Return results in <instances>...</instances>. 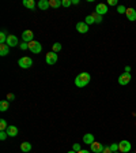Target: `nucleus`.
I'll use <instances>...</instances> for the list:
<instances>
[{"mask_svg": "<svg viewBox=\"0 0 136 153\" xmlns=\"http://www.w3.org/2000/svg\"><path fill=\"white\" fill-rule=\"evenodd\" d=\"M131 148H132V145H131L129 141L123 140L118 142V152H121V153H129Z\"/></svg>", "mask_w": 136, "mask_h": 153, "instance_id": "2", "label": "nucleus"}, {"mask_svg": "<svg viewBox=\"0 0 136 153\" xmlns=\"http://www.w3.org/2000/svg\"><path fill=\"white\" fill-rule=\"evenodd\" d=\"M67 153H78V152H75V150H69V152H67Z\"/></svg>", "mask_w": 136, "mask_h": 153, "instance_id": "38", "label": "nucleus"}, {"mask_svg": "<svg viewBox=\"0 0 136 153\" xmlns=\"http://www.w3.org/2000/svg\"><path fill=\"white\" fill-rule=\"evenodd\" d=\"M45 60H46V63H48L49 66H53L56 62H57V53L56 52H48L46 53Z\"/></svg>", "mask_w": 136, "mask_h": 153, "instance_id": "6", "label": "nucleus"}, {"mask_svg": "<svg viewBox=\"0 0 136 153\" xmlns=\"http://www.w3.org/2000/svg\"><path fill=\"white\" fill-rule=\"evenodd\" d=\"M107 6L105 3H98L97 7H95V13L99 14V15H105V14L107 13Z\"/></svg>", "mask_w": 136, "mask_h": 153, "instance_id": "9", "label": "nucleus"}, {"mask_svg": "<svg viewBox=\"0 0 136 153\" xmlns=\"http://www.w3.org/2000/svg\"><path fill=\"white\" fill-rule=\"evenodd\" d=\"M6 44H7L8 47H16L18 44H19V41H18V37H16L15 34H8Z\"/></svg>", "mask_w": 136, "mask_h": 153, "instance_id": "7", "label": "nucleus"}, {"mask_svg": "<svg viewBox=\"0 0 136 153\" xmlns=\"http://www.w3.org/2000/svg\"><path fill=\"white\" fill-rule=\"evenodd\" d=\"M72 4V0H63L61 1V6L63 7H69Z\"/></svg>", "mask_w": 136, "mask_h": 153, "instance_id": "27", "label": "nucleus"}, {"mask_svg": "<svg viewBox=\"0 0 136 153\" xmlns=\"http://www.w3.org/2000/svg\"><path fill=\"white\" fill-rule=\"evenodd\" d=\"M109 146H110V149H112V152H117V150H118V145H117V143H112Z\"/></svg>", "mask_w": 136, "mask_h": 153, "instance_id": "29", "label": "nucleus"}, {"mask_svg": "<svg viewBox=\"0 0 136 153\" xmlns=\"http://www.w3.org/2000/svg\"><path fill=\"white\" fill-rule=\"evenodd\" d=\"M91 15L94 16V19H95V23H101V22H102V15H99V14H97V13L91 14Z\"/></svg>", "mask_w": 136, "mask_h": 153, "instance_id": "25", "label": "nucleus"}, {"mask_svg": "<svg viewBox=\"0 0 136 153\" xmlns=\"http://www.w3.org/2000/svg\"><path fill=\"white\" fill-rule=\"evenodd\" d=\"M72 150H75V152H79V150H82L80 143H74V148H72Z\"/></svg>", "mask_w": 136, "mask_h": 153, "instance_id": "30", "label": "nucleus"}, {"mask_svg": "<svg viewBox=\"0 0 136 153\" xmlns=\"http://www.w3.org/2000/svg\"><path fill=\"white\" fill-rule=\"evenodd\" d=\"M90 74L88 72H80V74L75 78V85L78 86V88H84L86 85L90 82Z\"/></svg>", "mask_w": 136, "mask_h": 153, "instance_id": "1", "label": "nucleus"}, {"mask_svg": "<svg viewBox=\"0 0 136 153\" xmlns=\"http://www.w3.org/2000/svg\"><path fill=\"white\" fill-rule=\"evenodd\" d=\"M7 129H8V124H7V122L4 120V119H1V120H0V130H1V131H6Z\"/></svg>", "mask_w": 136, "mask_h": 153, "instance_id": "23", "label": "nucleus"}, {"mask_svg": "<svg viewBox=\"0 0 136 153\" xmlns=\"http://www.w3.org/2000/svg\"><path fill=\"white\" fill-rule=\"evenodd\" d=\"M72 4H79V0H72Z\"/></svg>", "mask_w": 136, "mask_h": 153, "instance_id": "37", "label": "nucleus"}, {"mask_svg": "<svg viewBox=\"0 0 136 153\" xmlns=\"http://www.w3.org/2000/svg\"><path fill=\"white\" fill-rule=\"evenodd\" d=\"M18 64H19L22 69H30L33 66V60L29 56H23V58H20L19 60H18Z\"/></svg>", "mask_w": 136, "mask_h": 153, "instance_id": "3", "label": "nucleus"}, {"mask_svg": "<svg viewBox=\"0 0 136 153\" xmlns=\"http://www.w3.org/2000/svg\"><path fill=\"white\" fill-rule=\"evenodd\" d=\"M107 4L109 6H117V1L116 0H107Z\"/></svg>", "mask_w": 136, "mask_h": 153, "instance_id": "33", "label": "nucleus"}, {"mask_svg": "<svg viewBox=\"0 0 136 153\" xmlns=\"http://www.w3.org/2000/svg\"><path fill=\"white\" fill-rule=\"evenodd\" d=\"M94 141L95 140H94V135H93V134L88 133V134H84V135H83V142L87 143V145H91Z\"/></svg>", "mask_w": 136, "mask_h": 153, "instance_id": "15", "label": "nucleus"}, {"mask_svg": "<svg viewBox=\"0 0 136 153\" xmlns=\"http://www.w3.org/2000/svg\"><path fill=\"white\" fill-rule=\"evenodd\" d=\"M7 137H8V134H7V131H0V141H4Z\"/></svg>", "mask_w": 136, "mask_h": 153, "instance_id": "28", "label": "nucleus"}, {"mask_svg": "<svg viewBox=\"0 0 136 153\" xmlns=\"http://www.w3.org/2000/svg\"><path fill=\"white\" fill-rule=\"evenodd\" d=\"M22 40H23V42H27V44L34 41V33L31 30H25L22 33Z\"/></svg>", "mask_w": 136, "mask_h": 153, "instance_id": "5", "label": "nucleus"}, {"mask_svg": "<svg viewBox=\"0 0 136 153\" xmlns=\"http://www.w3.org/2000/svg\"><path fill=\"white\" fill-rule=\"evenodd\" d=\"M7 37H8V36H7V33L3 30V32L0 33V44H6V42H7Z\"/></svg>", "mask_w": 136, "mask_h": 153, "instance_id": "21", "label": "nucleus"}, {"mask_svg": "<svg viewBox=\"0 0 136 153\" xmlns=\"http://www.w3.org/2000/svg\"><path fill=\"white\" fill-rule=\"evenodd\" d=\"M135 153H136V152H135Z\"/></svg>", "mask_w": 136, "mask_h": 153, "instance_id": "40", "label": "nucleus"}, {"mask_svg": "<svg viewBox=\"0 0 136 153\" xmlns=\"http://www.w3.org/2000/svg\"><path fill=\"white\" fill-rule=\"evenodd\" d=\"M7 98H8V101H11V100H14V98H15V96H14L12 93H8V95H7Z\"/></svg>", "mask_w": 136, "mask_h": 153, "instance_id": "34", "label": "nucleus"}, {"mask_svg": "<svg viewBox=\"0 0 136 153\" xmlns=\"http://www.w3.org/2000/svg\"><path fill=\"white\" fill-rule=\"evenodd\" d=\"M20 150H22L23 153H27L31 150V143L30 142H22L20 143Z\"/></svg>", "mask_w": 136, "mask_h": 153, "instance_id": "16", "label": "nucleus"}, {"mask_svg": "<svg viewBox=\"0 0 136 153\" xmlns=\"http://www.w3.org/2000/svg\"><path fill=\"white\" fill-rule=\"evenodd\" d=\"M29 49L33 53H39L42 51V45H41V42H38V41H31V42H29Z\"/></svg>", "mask_w": 136, "mask_h": 153, "instance_id": "4", "label": "nucleus"}, {"mask_svg": "<svg viewBox=\"0 0 136 153\" xmlns=\"http://www.w3.org/2000/svg\"><path fill=\"white\" fill-rule=\"evenodd\" d=\"M8 107H10V104H8V100H3L0 101V111H7L8 109Z\"/></svg>", "mask_w": 136, "mask_h": 153, "instance_id": "20", "label": "nucleus"}, {"mask_svg": "<svg viewBox=\"0 0 136 153\" xmlns=\"http://www.w3.org/2000/svg\"><path fill=\"white\" fill-rule=\"evenodd\" d=\"M102 153H113V152H112V149H110V146H106V148H104V150H102Z\"/></svg>", "mask_w": 136, "mask_h": 153, "instance_id": "32", "label": "nucleus"}, {"mask_svg": "<svg viewBox=\"0 0 136 153\" xmlns=\"http://www.w3.org/2000/svg\"><path fill=\"white\" fill-rule=\"evenodd\" d=\"M23 6L30 8V10H34V7H36V3H34V0H23Z\"/></svg>", "mask_w": 136, "mask_h": 153, "instance_id": "18", "label": "nucleus"}, {"mask_svg": "<svg viewBox=\"0 0 136 153\" xmlns=\"http://www.w3.org/2000/svg\"><path fill=\"white\" fill-rule=\"evenodd\" d=\"M6 131L8 134V137H16L18 135V129L15 126H8V129Z\"/></svg>", "mask_w": 136, "mask_h": 153, "instance_id": "14", "label": "nucleus"}, {"mask_svg": "<svg viewBox=\"0 0 136 153\" xmlns=\"http://www.w3.org/2000/svg\"><path fill=\"white\" fill-rule=\"evenodd\" d=\"M19 48L23 49V51H25V49H29V44H27V42H22V44L19 45Z\"/></svg>", "mask_w": 136, "mask_h": 153, "instance_id": "31", "label": "nucleus"}, {"mask_svg": "<svg viewBox=\"0 0 136 153\" xmlns=\"http://www.w3.org/2000/svg\"><path fill=\"white\" fill-rule=\"evenodd\" d=\"M129 82H131L129 72H124V74H121L120 77H118V84L120 85H128Z\"/></svg>", "mask_w": 136, "mask_h": 153, "instance_id": "8", "label": "nucleus"}, {"mask_svg": "<svg viewBox=\"0 0 136 153\" xmlns=\"http://www.w3.org/2000/svg\"><path fill=\"white\" fill-rule=\"evenodd\" d=\"M49 6L52 8H58L61 6V0H49Z\"/></svg>", "mask_w": 136, "mask_h": 153, "instance_id": "19", "label": "nucleus"}, {"mask_svg": "<svg viewBox=\"0 0 136 153\" xmlns=\"http://www.w3.org/2000/svg\"><path fill=\"white\" fill-rule=\"evenodd\" d=\"M58 51H61V44H60V42H55V44H53V47H52V52L57 53Z\"/></svg>", "mask_w": 136, "mask_h": 153, "instance_id": "22", "label": "nucleus"}, {"mask_svg": "<svg viewBox=\"0 0 136 153\" xmlns=\"http://www.w3.org/2000/svg\"><path fill=\"white\" fill-rule=\"evenodd\" d=\"M38 7H39V10L45 11V10H48L50 6H49V1H48V0H39V1H38Z\"/></svg>", "mask_w": 136, "mask_h": 153, "instance_id": "17", "label": "nucleus"}, {"mask_svg": "<svg viewBox=\"0 0 136 153\" xmlns=\"http://www.w3.org/2000/svg\"><path fill=\"white\" fill-rule=\"evenodd\" d=\"M125 15H126V18H128L131 22L136 21V10H135V8H126Z\"/></svg>", "mask_w": 136, "mask_h": 153, "instance_id": "12", "label": "nucleus"}, {"mask_svg": "<svg viewBox=\"0 0 136 153\" xmlns=\"http://www.w3.org/2000/svg\"><path fill=\"white\" fill-rule=\"evenodd\" d=\"M78 153H90V152H88V150H83V149H82V150H79Z\"/></svg>", "mask_w": 136, "mask_h": 153, "instance_id": "36", "label": "nucleus"}, {"mask_svg": "<svg viewBox=\"0 0 136 153\" xmlns=\"http://www.w3.org/2000/svg\"><path fill=\"white\" fill-rule=\"evenodd\" d=\"M102 150H104V145L101 142H93L91 143V152L94 153H102Z\"/></svg>", "mask_w": 136, "mask_h": 153, "instance_id": "11", "label": "nucleus"}, {"mask_svg": "<svg viewBox=\"0 0 136 153\" xmlns=\"http://www.w3.org/2000/svg\"><path fill=\"white\" fill-rule=\"evenodd\" d=\"M131 71V67L129 66H125V72H129Z\"/></svg>", "mask_w": 136, "mask_h": 153, "instance_id": "35", "label": "nucleus"}, {"mask_svg": "<svg viewBox=\"0 0 136 153\" xmlns=\"http://www.w3.org/2000/svg\"><path fill=\"white\" fill-rule=\"evenodd\" d=\"M76 30L79 33H82V34H84V33L88 32V25L86 22H78L76 23Z\"/></svg>", "mask_w": 136, "mask_h": 153, "instance_id": "10", "label": "nucleus"}, {"mask_svg": "<svg viewBox=\"0 0 136 153\" xmlns=\"http://www.w3.org/2000/svg\"><path fill=\"white\" fill-rule=\"evenodd\" d=\"M84 22L87 23V25H91V23H95V19L93 15H87L86 16V19H84Z\"/></svg>", "mask_w": 136, "mask_h": 153, "instance_id": "24", "label": "nucleus"}, {"mask_svg": "<svg viewBox=\"0 0 136 153\" xmlns=\"http://www.w3.org/2000/svg\"><path fill=\"white\" fill-rule=\"evenodd\" d=\"M117 13H118V14H125L126 13V8L124 6H118V7H117Z\"/></svg>", "mask_w": 136, "mask_h": 153, "instance_id": "26", "label": "nucleus"}, {"mask_svg": "<svg viewBox=\"0 0 136 153\" xmlns=\"http://www.w3.org/2000/svg\"><path fill=\"white\" fill-rule=\"evenodd\" d=\"M10 53V47L7 44H0V56H7Z\"/></svg>", "mask_w": 136, "mask_h": 153, "instance_id": "13", "label": "nucleus"}, {"mask_svg": "<svg viewBox=\"0 0 136 153\" xmlns=\"http://www.w3.org/2000/svg\"><path fill=\"white\" fill-rule=\"evenodd\" d=\"M113 153H118V152H113Z\"/></svg>", "mask_w": 136, "mask_h": 153, "instance_id": "39", "label": "nucleus"}]
</instances>
